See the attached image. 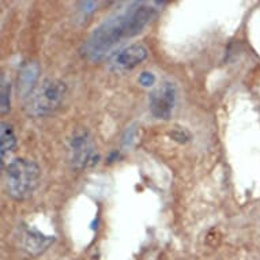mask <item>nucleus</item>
Segmentation results:
<instances>
[{"instance_id": "6e6552de", "label": "nucleus", "mask_w": 260, "mask_h": 260, "mask_svg": "<svg viewBox=\"0 0 260 260\" xmlns=\"http://www.w3.org/2000/svg\"><path fill=\"white\" fill-rule=\"evenodd\" d=\"M39 66L35 61L31 63H27L21 70L19 73V78H18V91L23 95V97H27L31 91H33V85L37 81L39 78Z\"/></svg>"}, {"instance_id": "9d476101", "label": "nucleus", "mask_w": 260, "mask_h": 260, "mask_svg": "<svg viewBox=\"0 0 260 260\" xmlns=\"http://www.w3.org/2000/svg\"><path fill=\"white\" fill-rule=\"evenodd\" d=\"M10 94H11V83L6 75H2V115H6L10 111Z\"/></svg>"}, {"instance_id": "39448f33", "label": "nucleus", "mask_w": 260, "mask_h": 260, "mask_svg": "<svg viewBox=\"0 0 260 260\" xmlns=\"http://www.w3.org/2000/svg\"><path fill=\"white\" fill-rule=\"evenodd\" d=\"M176 86L172 82H164L153 93L150 94V111L154 117L159 120H169L172 112L175 109Z\"/></svg>"}, {"instance_id": "9b49d317", "label": "nucleus", "mask_w": 260, "mask_h": 260, "mask_svg": "<svg viewBox=\"0 0 260 260\" xmlns=\"http://www.w3.org/2000/svg\"><path fill=\"white\" fill-rule=\"evenodd\" d=\"M171 135L173 139H176V141L179 142H187L188 139H189V134L185 133L184 129H176V131H173Z\"/></svg>"}, {"instance_id": "f03ea898", "label": "nucleus", "mask_w": 260, "mask_h": 260, "mask_svg": "<svg viewBox=\"0 0 260 260\" xmlns=\"http://www.w3.org/2000/svg\"><path fill=\"white\" fill-rule=\"evenodd\" d=\"M6 191L14 201L29 199L39 187L41 171L27 158H15L6 167Z\"/></svg>"}, {"instance_id": "1a4fd4ad", "label": "nucleus", "mask_w": 260, "mask_h": 260, "mask_svg": "<svg viewBox=\"0 0 260 260\" xmlns=\"http://www.w3.org/2000/svg\"><path fill=\"white\" fill-rule=\"evenodd\" d=\"M17 146V137L14 133L13 125L9 123H2L0 125V149H2V158L10 154Z\"/></svg>"}, {"instance_id": "f257e3e1", "label": "nucleus", "mask_w": 260, "mask_h": 260, "mask_svg": "<svg viewBox=\"0 0 260 260\" xmlns=\"http://www.w3.org/2000/svg\"><path fill=\"white\" fill-rule=\"evenodd\" d=\"M157 3L134 2L123 11L112 15L93 30L81 52L89 60H101L123 40L131 39L145 29L157 13Z\"/></svg>"}, {"instance_id": "20e7f679", "label": "nucleus", "mask_w": 260, "mask_h": 260, "mask_svg": "<svg viewBox=\"0 0 260 260\" xmlns=\"http://www.w3.org/2000/svg\"><path fill=\"white\" fill-rule=\"evenodd\" d=\"M95 157V143L86 129H79L73 134L69 139V159L75 169H83L94 162Z\"/></svg>"}, {"instance_id": "7ed1b4c3", "label": "nucleus", "mask_w": 260, "mask_h": 260, "mask_svg": "<svg viewBox=\"0 0 260 260\" xmlns=\"http://www.w3.org/2000/svg\"><path fill=\"white\" fill-rule=\"evenodd\" d=\"M67 86L59 79H45L26 97L23 111L29 117H45L55 113L63 104Z\"/></svg>"}, {"instance_id": "423d86ee", "label": "nucleus", "mask_w": 260, "mask_h": 260, "mask_svg": "<svg viewBox=\"0 0 260 260\" xmlns=\"http://www.w3.org/2000/svg\"><path fill=\"white\" fill-rule=\"evenodd\" d=\"M147 55H149V51L145 45L133 44L111 56V61H109L111 69L116 73L133 70L134 67L139 66L147 57Z\"/></svg>"}, {"instance_id": "0eeeda50", "label": "nucleus", "mask_w": 260, "mask_h": 260, "mask_svg": "<svg viewBox=\"0 0 260 260\" xmlns=\"http://www.w3.org/2000/svg\"><path fill=\"white\" fill-rule=\"evenodd\" d=\"M22 247L31 255H39L41 252L47 249L51 243L53 241L52 236H45L37 229H30L26 228L22 232Z\"/></svg>"}, {"instance_id": "f8f14e48", "label": "nucleus", "mask_w": 260, "mask_h": 260, "mask_svg": "<svg viewBox=\"0 0 260 260\" xmlns=\"http://www.w3.org/2000/svg\"><path fill=\"white\" fill-rule=\"evenodd\" d=\"M139 81H141V83L143 86H150L154 82V77L149 73H143V74H142V77H141V79H139Z\"/></svg>"}]
</instances>
